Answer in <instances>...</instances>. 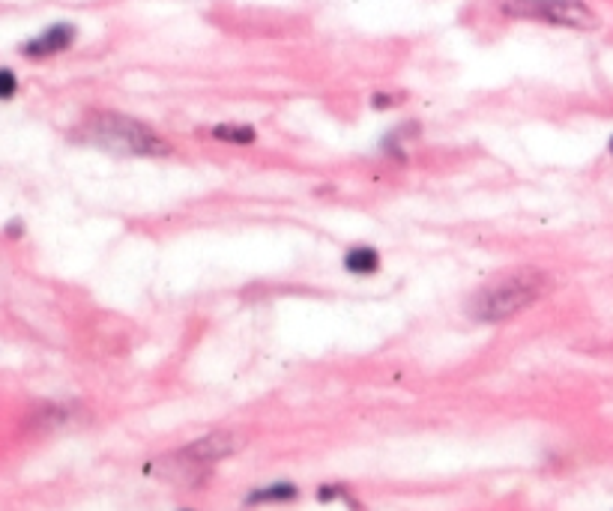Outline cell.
<instances>
[{
    "label": "cell",
    "instance_id": "obj_1",
    "mask_svg": "<svg viewBox=\"0 0 613 511\" xmlns=\"http://www.w3.org/2000/svg\"><path fill=\"white\" fill-rule=\"evenodd\" d=\"M550 278L541 269H514V273L485 284L467 299V314L479 323H500L530 311L548 293Z\"/></svg>",
    "mask_w": 613,
    "mask_h": 511
},
{
    "label": "cell",
    "instance_id": "obj_2",
    "mask_svg": "<svg viewBox=\"0 0 613 511\" xmlns=\"http://www.w3.org/2000/svg\"><path fill=\"white\" fill-rule=\"evenodd\" d=\"M82 138L96 143V147L120 152V156H144L159 159L171 156V143L162 134L150 129L147 123L135 120V117L117 114V111H96L82 123Z\"/></svg>",
    "mask_w": 613,
    "mask_h": 511
},
{
    "label": "cell",
    "instance_id": "obj_3",
    "mask_svg": "<svg viewBox=\"0 0 613 511\" xmlns=\"http://www.w3.org/2000/svg\"><path fill=\"white\" fill-rule=\"evenodd\" d=\"M503 13L512 18H527V22L572 27V30H595L599 27V15L583 0H505Z\"/></svg>",
    "mask_w": 613,
    "mask_h": 511
},
{
    "label": "cell",
    "instance_id": "obj_4",
    "mask_svg": "<svg viewBox=\"0 0 613 511\" xmlns=\"http://www.w3.org/2000/svg\"><path fill=\"white\" fill-rule=\"evenodd\" d=\"M239 448V437L228 434V430H216L201 439H194L192 446H186L183 452H177V461L186 466H207L216 461H225L228 455H234Z\"/></svg>",
    "mask_w": 613,
    "mask_h": 511
},
{
    "label": "cell",
    "instance_id": "obj_5",
    "mask_svg": "<svg viewBox=\"0 0 613 511\" xmlns=\"http://www.w3.org/2000/svg\"><path fill=\"white\" fill-rule=\"evenodd\" d=\"M75 36H78L75 24H51L48 30H42L30 42H24L22 54H28V57H51V54L66 51L75 42Z\"/></svg>",
    "mask_w": 613,
    "mask_h": 511
},
{
    "label": "cell",
    "instance_id": "obj_6",
    "mask_svg": "<svg viewBox=\"0 0 613 511\" xmlns=\"http://www.w3.org/2000/svg\"><path fill=\"white\" fill-rule=\"evenodd\" d=\"M341 264L350 275H377L384 260H380V251L375 246H350L344 251Z\"/></svg>",
    "mask_w": 613,
    "mask_h": 511
},
{
    "label": "cell",
    "instance_id": "obj_7",
    "mask_svg": "<svg viewBox=\"0 0 613 511\" xmlns=\"http://www.w3.org/2000/svg\"><path fill=\"white\" fill-rule=\"evenodd\" d=\"M212 138L221 143L248 147V143L257 141V132H255V126H248V123H219V126H212Z\"/></svg>",
    "mask_w": 613,
    "mask_h": 511
},
{
    "label": "cell",
    "instance_id": "obj_8",
    "mask_svg": "<svg viewBox=\"0 0 613 511\" xmlns=\"http://www.w3.org/2000/svg\"><path fill=\"white\" fill-rule=\"evenodd\" d=\"M299 497V490H297V484H290V481H272V484H266V488H257L248 493V506H257V502H290V499H297Z\"/></svg>",
    "mask_w": 613,
    "mask_h": 511
},
{
    "label": "cell",
    "instance_id": "obj_9",
    "mask_svg": "<svg viewBox=\"0 0 613 511\" xmlns=\"http://www.w3.org/2000/svg\"><path fill=\"white\" fill-rule=\"evenodd\" d=\"M317 499H321V502H335V499H344V502H348V506H350L353 511H362V508L357 506V502H353V499L348 497V493H344V488H341V484H321V488H317Z\"/></svg>",
    "mask_w": 613,
    "mask_h": 511
},
{
    "label": "cell",
    "instance_id": "obj_10",
    "mask_svg": "<svg viewBox=\"0 0 613 511\" xmlns=\"http://www.w3.org/2000/svg\"><path fill=\"white\" fill-rule=\"evenodd\" d=\"M15 90H19V78L10 69H0V99H13Z\"/></svg>",
    "mask_w": 613,
    "mask_h": 511
},
{
    "label": "cell",
    "instance_id": "obj_11",
    "mask_svg": "<svg viewBox=\"0 0 613 511\" xmlns=\"http://www.w3.org/2000/svg\"><path fill=\"white\" fill-rule=\"evenodd\" d=\"M395 105V96H386V93H377V96H371V108H393Z\"/></svg>",
    "mask_w": 613,
    "mask_h": 511
},
{
    "label": "cell",
    "instance_id": "obj_12",
    "mask_svg": "<svg viewBox=\"0 0 613 511\" xmlns=\"http://www.w3.org/2000/svg\"><path fill=\"white\" fill-rule=\"evenodd\" d=\"M610 156H613V138H610Z\"/></svg>",
    "mask_w": 613,
    "mask_h": 511
}]
</instances>
